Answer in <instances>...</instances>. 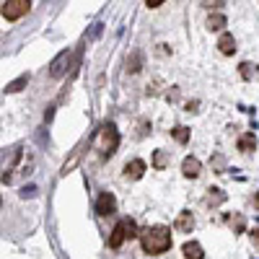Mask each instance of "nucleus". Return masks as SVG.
Listing matches in <instances>:
<instances>
[{
    "label": "nucleus",
    "instance_id": "1",
    "mask_svg": "<svg viewBox=\"0 0 259 259\" xmlns=\"http://www.w3.org/2000/svg\"><path fill=\"white\" fill-rule=\"evenodd\" d=\"M140 246L145 254H163L171 249V231L166 226H150L140 233Z\"/></svg>",
    "mask_w": 259,
    "mask_h": 259
},
{
    "label": "nucleus",
    "instance_id": "2",
    "mask_svg": "<svg viewBox=\"0 0 259 259\" xmlns=\"http://www.w3.org/2000/svg\"><path fill=\"white\" fill-rule=\"evenodd\" d=\"M135 236H138V223H135L133 218H122V221L114 226L112 236H109V246H112V249H119L127 239H135Z\"/></svg>",
    "mask_w": 259,
    "mask_h": 259
},
{
    "label": "nucleus",
    "instance_id": "3",
    "mask_svg": "<svg viewBox=\"0 0 259 259\" xmlns=\"http://www.w3.org/2000/svg\"><path fill=\"white\" fill-rule=\"evenodd\" d=\"M99 150H101V156L104 158H109L114 150H117V145H119V135H117V127L114 124H104L101 130H99Z\"/></svg>",
    "mask_w": 259,
    "mask_h": 259
},
{
    "label": "nucleus",
    "instance_id": "4",
    "mask_svg": "<svg viewBox=\"0 0 259 259\" xmlns=\"http://www.w3.org/2000/svg\"><path fill=\"white\" fill-rule=\"evenodd\" d=\"M31 8L29 0H6L3 3V18L6 21H18L21 16H26Z\"/></svg>",
    "mask_w": 259,
    "mask_h": 259
},
{
    "label": "nucleus",
    "instance_id": "5",
    "mask_svg": "<svg viewBox=\"0 0 259 259\" xmlns=\"http://www.w3.org/2000/svg\"><path fill=\"white\" fill-rule=\"evenodd\" d=\"M68 62H70V52L65 50V52H60V55L52 60V65H50V75H52V78L65 75V70H68Z\"/></svg>",
    "mask_w": 259,
    "mask_h": 259
},
{
    "label": "nucleus",
    "instance_id": "6",
    "mask_svg": "<svg viewBox=\"0 0 259 259\" xmlns=\"http://www.w3.org/2000/svg\"><path fill=\"white\" fill-rule=\"evenodd\" d=\"M114 207H117L114 194L104 192L101 197H99V202H96V212H99V215H112V212H114Z\"/></svg>",
    "mask_w": 259,
    "mask_h": 259
},
{
    "label": "nucleus",
    "instance_id": "7",
    "mask_svg": "<svg viewBox=\"0 0 259 259\" xmlns=\"http://www.w3.org/2000/svg\"><path fill=\"white\" fill-rule=\"evenodd\" d=\"M182 171H184V177H187V179H197V177H200V171H202V163L194 158V156H187L184 163H182Z\"/></svg>",
    "mask_w": 259,
    "mask_h": 259
},
{
    "label": "nucleus",
    "instance_id": "8",
    "mask_svg": "<svg viewBox=\"0 0 259 259\" xmlns=\"http://www.w3.org/2000/svg\"><path fill=\"white\" fill-rule=\"evenodd\" d=\"M124 174H127L130 179H140V177L145 174V161H140V158L130 161V163L124 166Z\"/></svg>",
    "mask_w": 259,
    "mask_h": 259
},
{
    "label": "nucleus",
    "instance_id": "9",
    "mask_svg": "<svg viewBox=\"0 0 259 259\" xmlns=\"http://www.w3.org/2000/svg\"><path fill=\"white\" fill-rule=\"evenodd\" d=\"M174 228L177 231H182V233H192V228H194V218H192V212H179V218H177V223H174Z\"/></svg>",
    "mask_w": 259,
    "mask_h": 259
},
{
    "label": "nucleus",
    "instance_id": "10",
    "mask_svg": "<svg viewBox=\"0 0 259 259\" xmlns=\"http://www.w3.org/2000/svg\"><path fill=\"white\" fill-rule=\"evenodd\" d=\"M182 251H184L187 259H202V246H200L197 241H187V244L182 246Z\"/></svg>",
    "mask_w": 259,
    "mask_h": 259
},
{
    "label": "nucleus",
    "instance_id": "11",
    "mask_svg": "<svg viewBox=\"0 0 259 259\" xmlns=\"http://www.w3.org/2000/svg\"><path fill=\"white\" fill-rule=\"evenodd\" d=\"M218 50H221L223 55H233V52H236V41H233L231 34H223V36L218 39Z\"/></svg>",
    "mask_w": 259,
    "mask_h": 259
},
{
    "label": "nucleus",
    "instance_id": "12",
    "mask_svg": "<svg viewBox=\"0 0 259 259\" xmlns=\"http://www.w3.org/2000/svg\"><path fill=\"white\" fill-rule=\"evenodd\" d=\"M223 26H226V16H223V13H210L207 29H210V31H221Z\"/></svg>",
    "mask_w": 259,
    "mask_h": 259
},
{
    "label": "nucleus",
    "instance_id": "13",
    "mask_svg": "<svg viewBox=\"0 0 259 259\" xmlns=\"http://www.w3.org/2000/svg\"><path fill=\"white\" fill-rule=\"evenodd\" d=\"M256 148V140H254V135L249 133V135H244L241 140H239V150H244V153H249V150H254Z\"/></svg>",
    "mask_w": 259,
    "mask_h": 259
},
{
    "label": "nucleus",
    "instance_id": "14",
    "mask_svg": "<svg viewBox=\"0 0 259 259\" xmlns=\"http://www.w3.org/2000/svg\"><path fill=\"white\" fill-rule=\"evenodd\" d=\"M26 83H29V75H21L18 80L8 83V89H6V91H8V94H16V91H21V85H26Z\"/></svg>",
    "mask_w": 259,
    "mask_h": 259
},
{
    "label": "nucleus",
    "instance_id": "15",
    "mask_svg": "<svg viewBox=\"0 0 259 259\" xmlns=\"http://www.w3.org/2000/svg\"><path fill=\"white\" fill-rule=\"evenodd\" d=\"M254 73H256V65H251V62H244V65H241V78L249 80Z\"/></svg>",
    "mask_w": 259,
    "mask_h": 259
},
{
    "label": "nucleus",
    "instance_id": "16",
    "mask_svg": "<svg viewBox=\"0 0 259 259\" xmlns=\"http://www.w3.org/2000/svg\"><path fill=\"white\" fill-rule=\"evenodd\" d=\"M174 138H177L179 143H187V140H189V133H187V127H177V130H174Z\"/></svg>",
    "mask_w": 259,
    "mask_h": 259
},
{
    "label": "nucleus",
    "instance_id": "17",
    "mask_svg": "<svg viewBox=\"0 0 259 259\" xmlns=\"http://www.w3.org/2000/svg\"><path fill=\"white\" fill-rule=\"evenodd\" d=\"M156 166H158V168H163V166H166V153H161V150L156 153Z\"/></svg>",
    "mask_w": 259,
    "mask_h": 259
},
{
    "label": "nucleus",
    "instance_id": "18",
    "mask_svg": "<svg viewBox=\"0 0 259 259\" xmlns=\"http://www.w3.org/2000/svg\"><path fill=\"white\" fill-rule=\"evenodd\" d=\"M145 3H148V8H158L161 3H166V0H145Z\"/></svg>",
    "mask_w": 259,
    "mask_h": 259
},
{
    "label": "nucleus",
    "instance_id": "19",
    "mask_svg": "<svg viewBox=\"0 0 259 259\" xmlns=\"http://www.w3.org/2000/svg\"><path fill=\"white\" fill-rule=\"evenodd\" d=\"M251 241L259 246V228H256V231H251Z\"/></svg>",
    "mask_w": 259,
    "mask_h": 259
}]
</instances>
